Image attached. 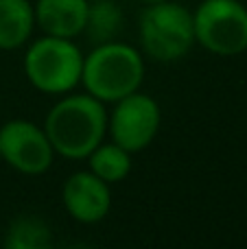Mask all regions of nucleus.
Masks as SVG:
<instances>
[{"label": "nucleus", "mask_w": 247, "mask_h": 249, "mask_svg": "<svg viewBox=\"0 0 247 249\" xmlns=\"http://www.w3.org/2000/svg\"><path fill=\"white\" fill-rule=\"evenodd\" d=\"M42 127L55 155L86 160L107 138V109L88 92H68L48 109Z\"/></svg>", "instance_id": "obj_1"}, {"label": "nucleus", "mask_w": 247, "mask_h": 249, "mask_svg": "<svg viewBox=\"0 0 247 249\" xmlns=\"http://www.w3.org/2000/svg\"><path fill=\"white\" fill-rule=\"evenodd\" d=\"M144 81V57L136 46L125 42L96 44L83 57L81 86L88 94L103 103H116L134 94Z\"/></svg>", "instance_id": "obj_2"}, {"label": "nucleus", "mask_w": 247, "mask_h": 249, "mask_svg": "<svg viewBox=\"0 0 247 249\" xmlns=\"http://www.w3.org/2000/svg\"><path fill=\"white\" fill-rule=\"evenodd\" d=\"M83 53L74 39L46 35L29 42L24 53V74L42 94L61 96L81 86Z\"/></svg>", "instance_id": "obj_3"}, {"label": "nucleus", "mask_w": 247, "mask_h": 249, "mask_svg": "<svg viewBox=\"0 0 247 249\" xmlns=\"http://www.w3.org/2000/svg\"><path fill=\"white\" fill-rule=\"evenodd\" d=\"M140 46L147 57L160 64H173L195 46L193 11L182 2L162 0L147 4L138 22Z\"/></svg>", "instance_id": "obj_4"}, {"label": "nucleus", "mask_w": 247, "mask_h": 249, "mask_svg": "<svg viewBox=\"0 0 247 249\" xmlns=\"http://www.w3.org/2000/svg\"><path fill=\"white\" fill-rule=\"evenodd\" d=\"M195 42L219 57L247 51V7L241 0H201L193 11Z\"/></svg>", "instance_id": "obj_5"}, {"label": "nucleus", "mask_w": 247, "mask_h": 249, "mask_svg": "<svg viewBox=\"0 0 247 249\" xmlns=\"http://www.w3.org/2000/svg\"><path fill=\"white\" fill-rule=\"evenodd\" d=\"M112 105L114 109L107 114L109 140L127 149L131 155L144 151L156 140L162 124L158 101L138 90Z\"/></svg>", "instance_id": "obj_6"}, {"label": "nucleus", "mask_w": 247, "mask_h": 249, "mask_svg": "<svg viewBox=\"0 0 247 249\" xmlns=\"http://www.w3.org/2000/svg\"><path fill=\"white\" fill-rule=\"evenodd\" d=\"M0 153L2 162L22 175H44L55 160L44 127L26 118H13L0 127Z\"/></svg>", "instance_id": "obj_7"}, {"label": "nucleus", "mask_w": 247, "mask_h": 249, "mask_svg": "<svg viewBox=\"0 0 247 249\" xmlns=\"http://www.w3.org/2000/svg\"><path fill=\"white\" fill-rule=\"evenodd\" d=\"M61 203L74 221L94 225L112 210V188L92 171H77L61 186Z\"/></svg>", "instance_id": "obj_8"}, {"label": "nucleus", "mask_w": 247, "mask_h": 249, "mask_svg": "<svg viewBox=\"0 0 247 249\" xmlns=\"http://www.w3.org/2000/svg\"><path fill=\"white\" fill-rule=\"evenodd\" d=\"M35 22L46 35L74 39L83 33L88 20V0H37L33 2Z\"/></svg>", "instance_id": "obj_9"}, {"label": "nucleus", "mask_w": 247, "mask_h": 249, "mask_svg": "<svg viewBox=\"0 0 247 249\" xmlns=\"http://www.w3.org/2000/svg\"><path fill=\"white\" fill-rule=\"evenodd\" d=\"M35 9L31 0H0V51H18L33 37Z\"/></svg>", "instance_id": "obj_10"}, {"label": "nucleus", "mask_w": 247, "mask_h": 249, "mask_svg": "<svg viewBox=\"0 0 247 249\" xmlns=\"http://www.w3.org/2000/svg\"><path fill=\"white\" fill-rule=\"evenodd\" d=\"M88 171H92L96 177L107 181L109 186L123 181L131 173V153L116 142H101L90 155H88Z\"/></svg>", "instance_id": "obj_11"}, {"label": "nucleus", "mask_w": 247, "mask_h": 249, "mask_svg": "<svg viewBox=\"0 0 247 249\" xmlns=\"http://www.w3.org/2000/svg\"><path fill=\"white\" fill-rule=\"evenodd\" d=\"M123 29V11L114 0H94L88 9V20L83 33L92 44H105L118 39Z\"/></svg>", "instance_id": "obj_12"}, {"label": "nucleus", "mask_w": 247, "mask_h": 249, "mask_svg": "<svg viewBox=\"0 0 247 249\" xmlns=\"http://www.w3.org/2000/svg\"><path fill=\"white\" fill-rule=\"evenodd\" d=\"M51 228L39 216H18L9 223L2 245L7 249H46L51 247Z\"/></svg>", "instance_id": "obj_13"}, {"label": "nucleus", "mask_w": 247, "mask_h": 249, "mask_svg": "<svg viewBox=\"0 0 247 249\" xmlns=\"http://www.w3.org/2000/svg\"><path fill=\"white\" fill-rule=\"evenodd\" d=\"M142 2H147V4H153V2H162V0H142Z\"/></svg>", "instance_id": "obj_14"}, {"label": "nucleus", "mask_w": 247, "mask_h": 249, "mask_svg": "<svg viewBox=\"0 0 247 249\" xmlns=\"http://www.w3.org/2000/svg\"><path fill=\"white\" fill-rule=\"evenodd\" d=\"M0 162H2V153H0Z\"/></svg>", "instance_id": "obj_15"}, {"label": "nucleus", "mask_w": 247, "mask_h": 249, "mask_svg": "<svg viewBox=\"0 0 247 249\" xmlns=\"http://www.w3.org/2000/svg\"><path fill=\"white\" fill-rule=\"evenodd\" d=\"M88 2H94V0H88Z\"/></svg>", "instance_id": "obj_16"}]
</instances>
